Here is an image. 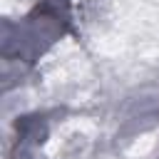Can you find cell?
Returning a JSON list of instances; mask_svg holds the SVG:
<instances>
[{"label": "cell", "mask_w": 159, "mask_h": 159, "mask_svg": "<svg viewBox=\"0 0 159 159\" xmlns=\"http://www.w3.org/2000/svg\"><path fill=\"white\" fill-rule=\"evenodd\" d=\"M70 30V2L42 0L17 25L5 22L2 57L5 62H35L50 45H55Z\"/></svg>", "instance_id": "1"}]
</instances>
